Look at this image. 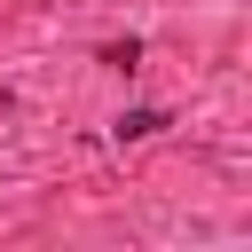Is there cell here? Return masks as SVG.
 Returning a JSON list of instances; mask_svg holds the SVG:
<instances>
[{
    "instance_id": "cell-1",
    "label": "cell",
    "mask_w": 252,
    "mask_h": 252,
    "mask_svg": "<svg viewBox=\"0 0 252 252\" xmlns=\"http://www.w3.org/2000/svg\"><path fill=\"white\" fill-rule=\"evenodd\" d=\"M158 126H165L158 110H134V118H118V142H126V134H158Z\"/></svg>"
}]
</instances>
